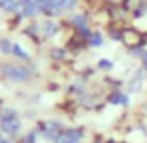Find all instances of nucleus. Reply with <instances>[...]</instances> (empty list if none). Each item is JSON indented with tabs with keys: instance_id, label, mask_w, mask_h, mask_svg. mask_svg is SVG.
I'll list each match as a JSON object with an SVG mask.
<instances>
[{
	"instance_id": "1",
	"label": "nucleus",
	"mask_w": 147,
	"mask_h": 143,
	"mask_svg": "<svg viewBox=\"0 0 147 143\" xmlns=\"http://www.w3.org/2000/svg\"><path fill=\"white\" fill-rule=\"evenodd\" d=\"M0 130L9 136H15L21 130V119H19L15 109H11V107L0 109Z\"/></svg>"
},
{
	"instance_id": "2",
	"label": "nucleus",
	"mask_w": 147,
	"mask_h": 143,
	"mask_svg": "<svg viewBox=\"0 0 147 143\" xmlns=\"http://www.w3.org/2000/svg\"><path fill=\"white\" fill-rule=\"evenodd\" d=\"M0 72H2V75L11 83H25L30 77V72L26 68H23L21 64H4L0 68Z\"/></svg>"
},
{
	"instance_id": "3",
	"label": "nucleus",
	"mask_w": 147,
	"mask_h": 143,
	"mask_svg": "<svg viewBox=\"0 0 147 143\" xmlns=\"http://www.w3.org/2000/svg\"><path fill=\"white\" fill-rule=\"evenodd\" d=\"M40 11H43L42 2H26V4H23V13L26 17H34Z\"/></svg>"
},
{
	"instance_id": "4",
	"label": "nucleus",
	"mask_w": 147,
	"mask_h": 143,
	"mask_svg": "<svg viewBox=\"0 0 147 143\" xmlns=\"http://www.w3.org/2000/svg\"><path fill=\"white\" fill-rule=\"evenodd\" d=\"M61 138L70 139V141H78V143H79V141L83 139V132L78 130V128H68V130H62Z\"/></svg>"
},
{
	"instance_id": "5",
	"label": "nucleus",
	"mask_w": 147,
	"mask_h": 143,
	"mask_svg": "<svg viewBox=\"0 0 147 143\" xmlns=\"http://www.w3.org/2000/svg\"><path fill=\"white\" fill-rule=\"evenodd\" d=\"M57 30H59V26H57L53 21H45V23L42 25V34H43V36H47V38L55 36Z\"/></svg>"
},
{
	"instance_id": "6",
	"label": "nucleus",
	"mask_w": 147,
	"mask_h": 143,
	"mask_svg": "<svg viewBox=\"0 0 147 143\" xmlns=\"http://www.w3.org/2000/svg\"><path fill=\"white\" fill-rule=\"evenodd\" d=\"M109 104H121V105H128V96L123 92H115L109 96Z\"/></svg>"
},
{
	"instance_id": "7",
	"label": "nucleus",
	"mask_w": 147,
	"mask_h": 143,
	"mask_svg": "<svg viewBox=\"0 0 147 143\" xmlns=\"http://www.w3.org/2000/svg\"><path fill=\"white\" fill-rule=\"evenodd\" d=\"M72 23H74L76 26H78L79 30H85L87 21H85V17H83V15H72Z\"/></svg>"
},
{
	"instance_id": "8",
	"label": "nucleus",
	"mask_w": 147,
	"mask_h": 143,
	"mask_svg": "<svg viewBox=\"0 0 147 143\" xmlns=\"http://www.w3.org/2000/svg\"><path fill=\"white\" fill-rule=\"evenodd\" d=\"M11 53H13L15 56H19V58H28V53L23 51V47H21L19 44H13V45H11Z\"/></svg>"
},
{
	"instance_id": "9",
	"label": "nucleus",
	"mask_w": 147,
	"mask_h": 143,
	"mask_svg": "<svg viewBox=\"0 0 147 143\" xmlns=\"http://www.w3.org/2000/svg\"><path fill=\"white\" fill-rule=\"evenodd\" d=\"M0 53H11V44H9L8 40L0 42Z\"/></svg>"
},
{
	"instance_id": "10",
	"label": "nucleus",
	"mask_w": 147,
	"mask_h": 143,
	"mask_svg": "<svg viewBox=\"0 0 147 143\" xmlns=\"http://www.w3.org/2000/svg\"><path fill=\"white\" fill-rule=\"evenodd\" d=\"M91 45L92 47H100V45H102V36L100 34H92L91 36Z\"/></svg>"
},
{
	"instance_id": "11",
	"label": "nucleus",
	"mask_w": 147,
	"mask_h": 143,
	"mask_svg": "<svg viewBox=\"0 0 147 143\" xmlns=\"http://www.w3.org/2000/svg\"><path fill=\"white\" fill-rule=\"evenodd\" d=\"M98 66H100L102 70H111V68H113V62L109 60V58H102V60L98 62Z\"/></svg>"
},
{
	"instance_id": "12",
	"label": "nucleus",
	"mask_w": 147,
	"mask_h": 143,
	"mask_svg": "<svg viewBox=\"0 0 147 143\" xmlns=\"http://www.w3.org/2000/svg\"><path fill=\"white\" fill-rule=\"evenodd\" d=\"M13 4H15V0H0V8L6 9V11H9Z\"/></svg>"
},
{
	"instance_id": "13",
	"label": "nucleus",
	"mask_w": 147,
	"mask_h": 143,
	"mask_svg": "<svg viewBox=\"0 0 147 143\" xmlns=\"http://www.w3.org/2000/svg\"><path fill=\"white\" fill-rule=\"evenodd\" d=\"M36 136H38V132H28L26 138H25V141L26 143H36Z\"/></svg>"
},
{
	"instance_id": "14",
	"label": "nucleus",
	"mask_w": 147,
	"mask_h": 143,
	"mask_svg": "<svg viewBox=\"0 0 147 143\" xmlns=\"http://www.w3.org/2000/svg\"><path fill=\"white\" fill-rule=\"evenodd\" d=\"M51 55L55 56V58H61V56H64V55H66V53H64V49H53Z\"/></svg>"
},
{
	"instance_id": "15",
	"label": "nucleus",
	"mask_w": 147,
	"mask_h": 143,
	"mask_svg": "<svg viewBox=\"0 0 147 143\" xmlns=\"http://www.w3.org/2000/svg\"><path fill=\"white\" fill-rule=\"evenodd\" d=\"M142 58H143V66H145V70H147V51L142 55Z\"/></svg>"
},
{
	"instance_id": "16",
	"label": "nucleus",
	"mask_w": 147,
	"mask_h": 143,
	"mask_svg": "<svg viewBox=\"0 0 147 143\" xmlns=\"http://www.w3.org/2000/svg\"><path fill=\"white\" fill-rule=\"evenodd\" d=\"M0 143H11V141H8V139H2V141H0Z\"/></svg>"
},
{
	"instance_id": "17",
	"label": "nucleus",
	"mask_w": 147,
	"mask_h": 143,
	"mask_svg": "<svg viewBox=\"0 0 147 143\" xmlns=\"http://www.w3.org/2000/svg\"><path fill=\"white\" fill-rule=\"evenodd\" d=\"M30 2H43V0H30Z\"/></svg>"
},
{
	"instance_id": "18",
	"label": "nucleus",
	"mask_w": 147,
	"mask_h": 143,
	"mask_svg": "<svg viewBox=\"0 0 147 143\" xmlns=\"http://www.w3.org/2000/svg\"><path fill=\"white\" fill-rule=\"evenodd\" d=\"M2 139H4V138H2V134H0V141H2Z\"/></svg>"
}]
</instances>
